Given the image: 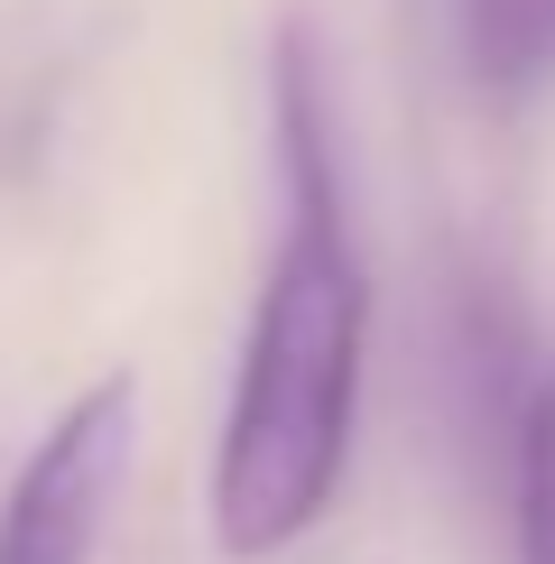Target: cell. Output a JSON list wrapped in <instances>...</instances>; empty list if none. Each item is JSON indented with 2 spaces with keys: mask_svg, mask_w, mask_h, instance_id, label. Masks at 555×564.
<instances>
[{
  "mask_svg": "<svg viewBox=\"0 0 555 564\" xmlns=\"http://www.w3.org/2000/svg\"><path fill=\"white\" fill-rule=\"evenodd\" d=\"M509 536L519 564H555V361L519 398V435H509Z\"/></svg>",
  "mask_w": 555,
  "mask_h": 564,
  "instance_id": "277c9868",
  "label": "cell"
},
{
  "mask_svg": "<svg viewBox=\"0 0 555 564\" xmlns=\"http://www.w3.org/2000/svg\"><path fill=\"white\" fill-rule=\"evenodd\" d=\"M278 176L287 223L250 296V334L231 361L204 528L231 564H269L306 546L342 500L361 435V361H370V269L342 214V158L324 130L315 46H278Z\"/></svg>",
  "mask_w": 555,
  "mask_h": 564,
  "instance_id": "6da1fadb",
  "label": "cell"
},
{
  "mask_svg": "<svg viewBox=\"0 0 555 564\" xmlns=\"http://www.w3.org/2000/svg\"><path fill=\"white\" fill-rule=\"evenodd\" d=\"M454 46L491 102H519L555 75V0H454Z\"/></svg>",
  "mask_w": 555,
  "mask_h": 564,
  "instance_id": "3957f363",
  "label": "cell"
},
{
  "mask_svg": "<svg viewBox=\"0 0 555 564\" xmlns=\"http://www.w3.org/2000/svg\"><path fill=\"white\" fill-rule=\"evenodd\" d=\"M139 454V370H102L46 416L0 490V564H92Z\"/></svg>",
  "mask_w": 555,
  "mask_h": 564,
  "instance_id": "7a4b0ae2",
  "label": "cell"
}]
</instances>
